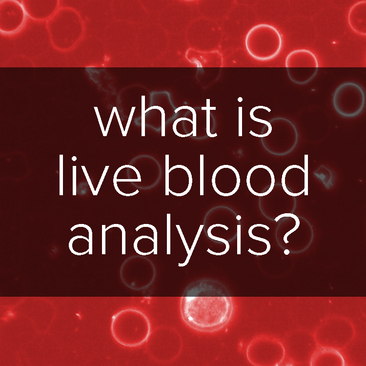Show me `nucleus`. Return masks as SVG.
Wrapping results in <instances>:
<instances>
[{
	"mask_svg": "<svg viewBox=\"0 0 366 366\" xmlns=\"http://www.w3.org/2000/svg\"><path fill=\"white\" fill-rule=\"evenodd\" d=\"M248 50L255 59L265 61L275 57L280 52L282 39L274 27L266 24L254 26L248 35Z\"/></svg>",
	"mask_w": 366,
	"mask_h": 366,
	"instance_id": "f257e3e1",
	"label": "nucleus"
},
{
	"mask_svg": "<svg viewBox=\"0 0 366 366\" xmlns=\"http://www.w3.org/2000/svg\"><path fill=\"white\" fill-rule=\"evenodd\" d=\"M285 65L289 79L298 84L310 81L317 75L319 68L316 56L305 49L291 51L286 58Z\"/></svg>",
	"mask_w": 366,
	"mask_h": 366,
	"instance_id": "f03ea898",
	"label": "nucleus"
},
{
	"mask_svg": "<svg viewBox=\"0 0 366 366\" xmlns=\"http://www.w3.org/2000/svg\"><path fill=\"white\" fill-rule=\"evenodd\" d=\"M335 111L342 117L352 118L359 115L365 104V94L363 88L353 82H345L335 89L333 96Z\"/></svg>",
	"mask_w": 366,
	"mask_h": 366,
	"instance_id": "7ed1b4c3",
	"label": "nucleus"
},
{
	"mask_svg": "<svg viewBox=\"0 0 366 366\" xmlns=\"http://www.w3.org/2000/svg\"><path fill=\"white\" fill-rule=\"evenodd\" d=\"M307 174L301 166L293 164L284 170L282 178L285 191L289 195L298 196L303 193L306 185Z\"/></svg>",
	"mask_w": 366,
	"mask_h": 366,
	"instance_id": "20e7f679",
	"label": "nucleus"
},
{
	"mask_svg": "<svg viewBox=\"0 0 366 366\" xmlns=\"http://www.w3.org/2000/svg\"><path fill=\"white\" fill-rule=\"evenodd\" d=\"M348 23L356 33L365 35L366 33V5L365 1L354 4L350 9L348 17Z\"/></svg>",
	"mask_w": 366,
	"mask_h": 366,
	"instance_id": "39448f33",
	"label": "nucleus"
},
{
	"mask_svg": "<svg viewBox=\"0 0 366 366\" xmlns=\"http://www.w3.org/2000/svg\"><path fill=\"white\" fill-rule=\"evenodd\" d=\"M216 226H221L224 228L226 230H228V228L227 226H226L225 225H224L220 224H213V225L210 226L209 227V229L207 230V233H208V236L210 238H211V239H213V240H217V241H221V242L224 243L225 244V245H226V248H225V250L223 252H222V253H215V252H213L212 251H211L209 249H208L207 250V251L208 252H209L210 253L213 254H214V255H223V254H225V253H226V252L228 250V249L229 248V244H228V242H227L225 240H224V239H222V238H219V237H216L215 236H212L211 235L210 232H211V230L212 229V228H213L214 227H215Z\"/></svg>",
	"mask_w": 366,
	"mask_h": 366,
	"instance_id": "423d86ee",
	"label": "nucleus"
},
{
	"mask_svg": "<svg viewBox=\"0 0 366 366\" xmlns=\"http://www.w3.org/2000/svg\"><path fill=\"white\" fill-rule=\"evenodd\" d=\"M263 226V227H264L266 228V229L267 230H268V229H269V227H267V226L265 225H263V224H254V225H253L251 226V227H250V228L249 229V230H248V234H249V236H250V237L251 238H252V239H255V240H258V241H262V242H264L265 243H266V244H267V250H266V251H265L264 252V253H265H265H267V252H268V251L269 250V249H270V244H269V242H268V241H267V240H266L265 239H263V238H259V237H256V236H254V235H253L252 234V233H251V231H252V230L253 228H254V227H255V226Z\"/></svg>",
	"mask_w": 366,
	"mask_h": 366,
	"instance_id": "0eeeda50",
	"label": "nucleus"
},
{
	"mask_svg": "<svg viewBox=\"0 0 366 366\" xmlns=\"http://www.w3.org/2000/svg\"><path fill=\"white\" fill-rule=\"evenodd\" d=\"M238 229H237V244H238V248H239V247H240V235H241V225H237Z\"/></svg>",
	"mask_w": 366,
	"mask_h": 366,
	"instance_id": "6e6552de",
	"label": "nucleus"
}]
</instances>
